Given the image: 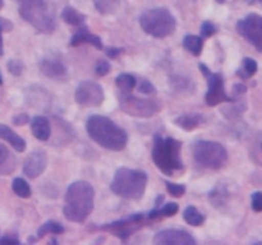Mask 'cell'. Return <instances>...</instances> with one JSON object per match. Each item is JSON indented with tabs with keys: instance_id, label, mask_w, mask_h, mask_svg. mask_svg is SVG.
<instances>
[{
	"instance_id": "1",
	"label": "cell",
	"mask_w": 262,
	"mask_h": 245,
	"mask_svg": "<svg viewBox=\"0 0 262 245\" xmlns=\"http://www.w3.org/2000/svg\"><path fill=\"white\" fill-rule=\"evenodd\" d=\"M94 199L95 190L91 184L84 180L72 183L66 193V204L63 208L66 218L78 224L86 221L94 209Z\"/></svg>"
},
{
	"instance_id": "2",
	"label": "cell",
	"mask_w": 262,
	"mask_h": 245,
	"mask_svg": "<svg viewBox=\"0 0 262 245\" xmlns=\"http://www.w3.org/2000/svg\"><path fill=\"white\" fill-rule=\"evenodd\" d=\"M86 130L97 144L106 150L122 151L127 145V132L106 116L101 115L90 116L86 122Z\"/></svg>"
},
{
	"instance_id": "3",
	"label": "cell",
	"mask_w": 262,
	"mask_h": 245,
	"mask_svg": "<svg viewBox=\"0 0 262 245\" xmlns=\"http://www.w3.org/2000/svg\"><path fill=\"white\" fill-rule=\"evenodd\" d=\"M182 143L174 138H163L156 134L154 137L152 160L156 167L165 175L171 176L176 171L183 168L181 158Z\"/></svg>"
},
{
	"instance_id": "4",
	"label": "cell",
	"mask_w": 262,
	"mask_h": 245,
	"mask_svg": "<svg viewBox=\"0 0 262 245\" xmlns=\"http://www.w3.org/2000/svg\"><path fill=\"white\" fill-rule=\"evenodd\" d=\"M147 180L145 171L120 167L115 173L110 188L117 195L122 198L137 201L142 198L146 186H147Z\"/></svg>"
},
{
	"instance_id": "5",
	"label": "cell",
	"mask_w": 262,
	"mask_h": 245,
	"mask_svg": "<svg viewBox=\"0 0 262 245\" xmlns=\"http://www.w3.org/2000/svg\"><path fill=\"white\" fill-rule=\"evenodd\" d=\"M19 14L37 32L51 33L55 30V19L45 0H17Z\"/></svg>"
},
{
	"instance_id": "6",
	"label": "cell",
	"mask_w": 262,
	"mask_h": 245,
	"mask_svg": "<svg viewBox=\"0 0 262 245\" xmlns=\"http://www.w3.org/2000/svg\"><path fill=\"white\" fill-rule=\"evenodd\" d=\"M140 24L147 35L164 38L176 31L177 20L166 8H154L141 14Z\"/></svg>"
},
{
	"instance_id": "7",
	"label": "cell",
	"mask_w": 262,
	"mask_h": 245,
	"mask_svg": "<svg viewBox=\"0 0 262 245\" xmlns=\"http://www.w3.org/2000/svg\"><path fill=\"white\" fill-rule=\"evenodd\" d=\"M193 157L210 170H219L227 163L228 152L223 144L212 140H199L193 144Z\"/></svg>"
},
{
	"instance_id": "8",
	"label": "cell",
	"mask_w": 262,
	"mask_h": 245,
	"mask_svg": "<svg viewBox=\"0 0 262 245\" xmlns=\"http://www.w3.org/2000/svg\"><path fill=\"white\" fill-rule=\"evenodd\" d=\"M120 109L135 117H151L161 110V104L156 100L141 99L137 96L123 94L119 97Z\"/></svg>"
},
{
	"instance_id": "9",
	"label": "cell",
	"mask_w": 262,
	"mask_h": 245,
	"mask_svg": "<svg viewBox=\"0 0 262 245\" xmlns=\"http://www.w3.org/2000/svg\"><path fill=\"white\" fill-rule=\"evenodd\" d=\"M200 70L204 73L206 77L207 84H209V89H207L206 97L205 101L209 106H216V105L222 104V102H232L234 100L227 94L224 89V79H223L222 74L212 73L205 64H200Z\"/></svg>"
},
{
	"instance_id": "10",
	"label": "cell",
	"mask_w": 262,
	"mask_h": 245,
	"mask_svg": "<svg viewBox=\"0 0 262 245\" xmlns=\"http://www.w3.org/2000/svg\"><path fill=\"white\" fill-rule=\"evenodd\" d=\"M237 32L262 53V15L248 14L237 23Z\"/></svg>"
},
{
	"instance_id": "11",
	"label": "cell",
	"mask_w": 262,
	"mask_h": 245,
	"mask_svg": "<svg viewBox=\"0 0 262 245\" xmlns=\"http://www.w3.org/2000/svg\"><path fill=\"white\" fill-rule=\"evenodd\" d=\"M74 99L81 106L97 107L104 101V89L96 82L84 81L77 87Z\"/></svg>"
},
{
	"instance_id": "12",
	"label": "cell",
	"mask_w": 262,
	"mask_h": 245,
	"mask_svg": "<svg viewBox=\"0 0 262 245\" xmlns=\"http://www.w3.org/2000/svg\"><path fill=\"white\" fill-rule=\"evenodd\" d=\"M143 218L142 213H136L129 216L128 218L122 219V221L113 222V224H106L104 226H101V230H107V231H112L115 236L120 237L122 240H125L128 236L133 234L136 230H138L141 227V221Z\"/></svg>"
},
{
	"instance_id": "13",
	"label": "cell",
	"mask_w": 262,
	"mask_h": 245,
	"mask_svg": "<svg viewBox=\"0 0 262 245\" xmlns=\"http://www.w3.org/2000/svg\"><path fill=\"white\" fill-rule=\"evenodd\" d=\"M156 245H194L196 240L183 230H163L154 237Z\"/></svg>"
},
{
	"instance_id": "14",
	"label": "cell",
	"mask_w": 262,
	"mask_h": 245,
	"mask_svg": "<svg viewBox=\"0 0 262 245\" xmlns=\"http://www.w3.org/2000/svg\"><path fill=\"white\" fill-rule=\"evenodd\" d=\"M48 165V156L45 151L36 150L28 156L23 163V174L30 179H36L45 171Z\"/></svg>"
},
{
	"instance_id": "15",
	"label": "cell",
	"mask_w": 262,
	"mask_h": 245,
	"mask_svg": "<svg viewBox=\"0 0 262 245\" xmlns=\"http://www.w3.org/2000/svg\"><path fill=\"white\" fill-rule=\"evenodd\" d=\"M40 70L51 79H63L67 77V68L59 59L45 58L40 61Z\"/></svg>"
},
{
	"instance_id": "16",
	"label": "cell",
	"mask_w": 262,
	"mask_h": 245,
	"mask_svg": "<svg viewBox=\"0 0 262 245\" xmlns=\"http://www.w3.org/2000/svg\"><path fill=\"white\" fill-rule=\"evenodd\" d=\"M31 130L36 139L38 140H49L51 135V127L50 121L45 116H35L31 120Z\"/></svg>"
},
{
	"instance_id": "17",
	"label": "cell",
	"mask_w": 262,
	"mask_h": 245,
	"mask_svg": "<svg viewBox=\"0 0 262 245\" xmlns=\"http://www.w3.org/2000/svg\"><path fill=\"white\" fill-rule=\"evenodd\" d=\"M83 42L91 43V45H94L95 47L99 48V50H101L102 48V42L101 40H100V37H97L96 35L90 33L89 28H87L86 26H82V27L78 30V32H77L76 35H73V37H72L71 41H69V45L78 46L79 43H83Z\"/></svg>"
},
{
	"instance_id": "18",
	"label": "cell",
	"mask_w": 262,
	"mask_h": 245,
	"mask_svg": "<svg viewBox=\"0 0 262 245\" xmlns=\"http://www.w3.org/2000/svg\"><path fill=\"white\" fill-rule=\"evenodd\" d=\"M0 138L7 140L17 152H23L26 150V140L17 134L8 125L0 124Z\"/></svg>"
},
{
	"instance_id": "19",
	"label": "cell",
	"mask_w": 262,
	"mask_h": 245,
	"mask_svg": "<svg viewBox=\"0 0 262 245\" xmlns=\"http://www.w3.org/2000/svg\"><path fill=\"white\" fill-rule=\"evenodd\" d=\"M204 121V117L199 114H186V115H181L176 119V125H178L179 128L184 130H193L196 129L197 127L202 124Z\"/></svg>"
},
{
	"instance_id": "20",
	"label": "cell",
	"mask_w": 262,
	"mask_h": 245,
	"mask_svg": "<svg viewBox=\"0 0 262 245\" xmlns=\"http://www.w3.org/2000/svg\"><path fill=\"white\" fill-rule=\"evenodd\" d=\"M61 18H63L64 22L71 26H83L84 19H86V17L81 14L77 9H74L73 7L64 8L63 12H61Z\"/></svg>"
},
{
	"instance_id": "21",
	"label": "cell",
	"mask_w": 262,
	"mask_h": 245,
	"mask_svg": "<svg viewBox=\"0 0 262 245\" xmlns=\"http://www.w3.org/2000/svg\"><path fill=\"white\" fill-rule=\"evenodd\" d=\"M183 46L189 53L193 54L194 56H199L201 54L202 47H204V41H202V37H200V36L187 35L183 38Z\"/></svg>"
},
{
	"instance_id": "22",
	"label": "cell",
	"mask_w": 262,
	"mask_h": 245,
	"mask_svg": "<svg viewBox=\"0 0 262 245\" xmlns=\"http://www.w3.org/2000/svg\"><path fill=\"white\" fill-rule=\"evenodd\" d=\"M258 65L257 61L252 58H245L243 59L242 66L237 70V76L241 77L242 79H248L251 77H253L257 71Z\"/></svg>"
},
{
	"instance_id": "23",
	"label": "cell",
	"mask_w": 262,
	"mask_h": 245,
	"mask_svg": "<svg viewBox=\"0 0 262 245\" xmlns=\"http://www.w3.org/2000/svg\"><path fill=\"white\" fill-rule=\"evenodd\" d=\"M115 83H117L118 88L120 91H123L124 93H128V92H132L133 88L137 84V79H136L135 76L127 73H122L115 78Z\"/></svg>"
},
{
	"instance_id": "24",
	"label": "cell",
	"mask_w": 262,
	"mask_h": 245,
	"mask_svg": "<svg viewBox=\"0 0 262 245\" xmlns=\"http://www.w3.org/2000/svg\"><path fill=\"white\" fill-rule=\"evenodd\" d=\"M183 218L191 226H200L205 221V216L193 206H188L183 211Z\"/></svg>"
},
{
	"instance_id": "25",
	"label": "cell",
	"mask_w": 262,
	"mask_h": 245,
	"mask_svg": "<svg viewBox=\"0 0 262 245\" xmlns=\"http://www.w3.org/2000/svg\"><path fill=\"white\" fill-rule=\"evenodd\" d=\"M97 12L104 15L113 14L117 12L120 5V0H92Z\"/></svg>"
},
{
	"instance_id": "26",
	"label": "cell",
	"mask_w": 262,
	"mask_h": 245,
	"mask_svg": "<svg viewBox=\"0 0 262 245\" xmlns=\"http://www.w3.org/2000/svg\"><path fill=\"white\" fill-rule=\"evenodd\" d=\"M246 109H247V106H246L245 102L234 100V101H232V105H229V106H225L222 111H223V114L228 117V119H234V117L241 116V115L246 111Z\"/></svg>"
},
{
	"instance_id": "27",
	"label": "cell",
	"mask_w": 262,
	"mask_h": 245,
	"mask_svg": "<svg viewBox=\"0 0 262 245\" xmlns=\"http://www.w3.org/2000/svg\"><path fill=\"white\" fill-rule=\"evenodd\" d=\"M63 232H64L63 225L55 221H48L37 230V237L38 239H41V237H43L48 234L59 235V234H63Z\"/></svg>"
},
{
	"instance_id": "28",
	"label": "cell",
	"mask_w": 262,
	"mask_h": 245,
	"mask_svg": "<svg viewBox=\"0 0 262 245\" xmlns=\"http://www.w3.org/2000/svg\"><path fill=\"white\" fill-rule=\"evenodd\" d=\"M12 189L18 197L20 198H30L31 197V186L28 185L27 181L22 178H15L12 183Z\"/></svg>"
},
{
	"instance_id": "29",
	"label": "cell",
	"mask_w": 262,
	"mask_h": 245,
	"mask_svg": "<svg viewBox=\"0 0 262 245\" xmlns=\"http://www.w3.org/2000/svg\"><path fill=\"white\" fill-rule=\"evenodd\" d=\"M227 197H228L227 190H225L224 188H222V186H216V188L210 193V201H211V203L214 204L215 207H217V206H222L223 203H225Z\"/></svg>"
},
{
	"instance_id": "30",
	"label": "cell",
	"mask_w": 262,
	"mask_h": 245,
	"mask_svg": "<svg viewBox=\"0 0 262 245\" xmlns=\"http://www.w3.org/2000/svg\"><path fill=\"white\" fill-rule=\"evenodd\" d=\"M166 184V190L170 195L179 198L186 193V186L181 185V184H174V183H165Z\"/></svg>"
},
{
	"instance_id": "31",
	"label": "cell",
	"mask_w": 262,
	"mask_h": 245,
	"mask_svg": "<svg viewBox=\"0 0 262 245\" xmlns=\"http://www.w3.org/2000/svg\"><path fill=\"white\" fill-rule=\"evenodd\" d=\"M170 84L176 89L181 91V89H187L189 86H191V81L189 79H186L184 77H173L170 78Z\"/></svg>"
},
{
	"instance_id": "32",
	"label": "cell",
	"mask_w": 262,
	"mask_h": 245,
	"mask_svg": "<svg viewBox=\"0 0 262 245\" xmlns=\"http://www.w3.org/2000/svg\"><path fill=\"white\" fill-rule=\"evenodd\" d=\"M23 63L20 60H15V59H12V60L8 61V70L13 74V76H19L23 71Z\"/></svg>"
},
{
	"instance_id": "33",
	"label": "cell",
	"mask_w": 262,
	"mask_h": 245,
	"mask_svg": "<svg viewBox=\"0 0 262 245\" xmlns=\"http://www.w3.org/2000/svg\"><path fill=\"white\" fill-rule=\"evenodd\" d=\"M251 207L255 212H262V191H255L251 197Z\"/></svg>"
},
{
	"instance_id": "34",
	"label": "cell",
	"mask_w": 262,
	"mask_h": 245,
	"mask_svg": "<svg viewBox=\"0 0 262 245\" xmlns=\"http://www.w3.org/2000/svg\"><path fill=\"white\" fill-rule=\"evenodd\" d=\"M138 91L142 92V93L146 94H155L156 93V88L151 82L146 81V79H142L138 84Z\"/></svg>"
},
{
	"instance_id": "35",
	"label": "cell",
	"mask_w": 262,
	"mask_h": 245,
	"mask_svg": "<svg viewBox=\"0 0 262 245\" xmlns=\"http://www.w3.org/2000/svg\"><path fill=\"white\" fill-rule=\"evenodd\" d=\"M95 71L100 77L106 76L110 71V64L106 60H99L96 63V65H95Z\"/></svg>"
},
{
	"instance_id": "36",
	"label": "cell",
	"mask_w": 262,
	"mask_h": 245,
	"mask_svg": "<svg viewBox=\"0 0 262 245\" xmlns=\"http://www.w3.org/2000/svg\"><path fill=\"white\" fill-rule=\"evenodd\" d=\"M215 32H216V28L211 22H204L201 24V36L204 38L211 37Z\"/></svg>"
},
{
	"instance_id": "37",
	"label": "cell",
	"mask_w": 262,
	"mask_h": 245,
	"mask_svg": "<svg viewBox=\"0 0 262 245\" xmlns=\"http://www.w3.org/2000/svg\"><path fill=\"white\" fill-rule=\"evenodd\" d=\"M179 211L178 204L174 203V202H170V203H166L163 208H160V213L164 214V216H174L177 212Z\"/></svg>"
},
{
	"instance_id": "38",
	"label": "cell",
	"mask_w": 262,
	"mask_h": 245,
	"mask_svg": "<svg viewBox=\"0 0 262 245\" xmlns=\"http://www.w3.org/2000/svg\"><path fill=\"white\" fill-rule=\"evenodd\" d=\"M247 92V87L245 86L243 83H238V84H234V87H233V100H238L241 96H243V94Z\"/></svg>"
},
{
	"instance_id": "39",
	"label": "cell",
	"mask_w": 262,
	"mask_h": 245,
	"mask_svg": "<svg viewBox=\"0 0 262 245\" xmlns=\"http://www.w3.org/2000/svg\"><path fill=\"white\" fill-rule=\"evenodd\" d=\"M28 121H30V117H28L27 114H18L13 117V122H14V125H18V127L27 124Z\"/></svg>"
},
{
	"instance_id": "40",
	"label": "cell",
	"mask_w": 262,
	"mask_h": 245,
	"mask_svg": "<svg viewBox=\"0 0 262 245\" xmlns=\"http://www.w3.org/2000/svg\"><path fill=\"white\" fill-rule=\"evenodd\" d=\"M8 157H9V151L4 144L0 143V165H3L8 160Z\"/></svg>"
},
{
	"instance_id": "41",
	"label": "cell",
	"mask_w": 262,
	"mask_h": 245,
	"mask_svg": "<svg viewBox=\"0 0 262 245\" xmlns=\"http://www.w3.org/2000/svg\"><path fill=\"white\" fill-rule=\"evenodd\" d=\"M0 28H2L3 31H7V32H9V31H12L13 24L8 19H4V18H0Z\"/></svg>"
},
{
	"instance_id": "42",
	"label": "cell",
	"mask_w": 262,
	"mask_h": 245,
	"mask_svg": "<svg viewBox=\"0 0 262 245\" xmlns=\"http://www.w3.org/2000/svg\"><path fill=\"white\" fill-rule=\"evenodd\" d=\"M0 244H19V240H18L17 237L4 236L0 239Z\"/></svg>"
},
{
	"instance_id": "43",
	"label": "cell",
	"mask_w": 262,
	"mask_h": 245,
	"mask_svg": "<svg viewBox=\"0 0 262 245\" xmlns=\"http://www.w3.org/2000/svg\"><path fill=\"white\" fill-rule=\"evenodd\" d=\"M120 53H122V48H119V47H112V48H109V50H107L106 55L109 56L110 59H115L118 55H119Z\"/></svg>"
},
{
	"instance_id": "44",
	"label": "cell",
	"mask_w": 262,
	"mask_h": 245,
	"mask_svg": "<svg viewBox=\"0 0 262 245\" xmlns=\"http://www.w3.org/2000/svg\"><path fill=\"white\" fill-rule=\"evenodd\" d=\"M2 32H3V30H2V28H0V55H3V54H4V46H3Z\"/></svg>"
},
{
	"instance_id": "45",
	"label": "cell",
	"mask_w": 262,
	"mask_h": 245,
	"mask_svg": "<svg viewBox=\"0 0 262 245\" xmlns=\"http://www.w3.org/2000/svg\"><path fill=\"white\" fill-rule=\"evenodd\" d=\"M3 5H4V2H3V0H0V9L3 8Z\"/></svg>"
},
{
	"instance_id": "46",
	"label": "cell",
	"mask_w": 262,
	"mask_h": 245,
	"mask_svg": "<svg viewBox=\"0 0 262 245\" xmlns=\"http://www.w3.org/2000/svg\"><path fill=\"white\" fill-rule=\"evenodd\" d=\"M3 84V77H2V74H0V86H2Z\"/></svg>"
},
{
	"instance_id": "47",
	"label": "cell",
	"mask_w": 262,
	"mask_h": 245,
	"mask_svg": "<svg viewBox=\"0 0 262 245\" xmlns=\"http://www.w3.org/2000/svg\"><path fill=\"white\" fill-rule=\"evenodd\" d=\"M217 3H224V0H217Z\"/></svg>"
},
{
	"instance_id": "48",
	"label": "cell",
	"mask_w": 262,
	"mask_h": 245,
	"mask_svg": "<svg viewBox=\"0 0 262 245\" xmlns=\"http://www.w3.org/2000/svg\"><path fill=\"white\" fill-rule=\"evenodd\" d=\"M258 2H260V3H261V4H262V0H258Z\"/></svg>"
}]
</instances>
